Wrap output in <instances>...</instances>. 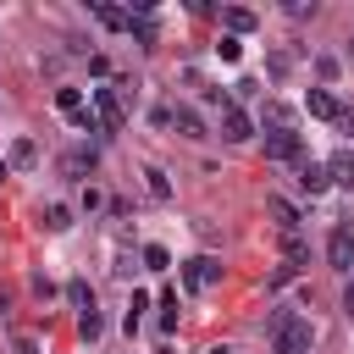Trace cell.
Listing matches in <instances>:
<instances>
[{"instance_id": "cell-1", "label": "cell", "mask_w": 354, "mask_h": 354, "mask_svg": "<svg viewBox=\"0 0 354 354\" xmlns=\"http://www.w3.org/2000/svg\"><path fill=\"white\" fill-rule=\"evenodd\" d=\"M310 343H315V326L304 321V315H277L271 321V354H310Z\"/></svg>"}, {"instance_id": "cell-2", "label": "cell", "mask_w": 354, "mask_h": 354, "mask_svg": "<svg viewBox=\"0 0 354 354\" xmlns=\"http://www.w3.org/2000/svg\"><path fill=\"white\" fill-rule=\"evenodd\" d=\"M177 271H183V288H188V293H199V288H216V282H221V260H216V254H194V260H183Z\"/></svg>"}, {"instance_id": "cell-3", "label": "cell", "mask_w": 354, "mask_h": 354, "mask_svg": "<svg viewBox=\"0 0 354 354\" xmlns=\"http://www.w3.org/2000/svg\"><path fill=\"white\" fill-rule=\"evenodd\" d=\"M88 105H94L105 138H116V133H122V100H116V88H88Z\"/></svg>"}, {"instance_id": "cell-4", "label": "cell", "mask_w": 354, "mask_h": 354, "mask_svg": "<svg viewBox=\"0 0 354 354\" xmlns=\"http://www.w3.org/2000/svg\"><path fill=\"white\" fill-rule=\"evenodd\" d=\"M299 155H304V138H299L293 127L266 133V160H299Z\"/></svg>"}, {"instance_id": "cell-5", "label": "cell", "mask_w": 354, "mask_h": 354, "mask_svg": "<svg viewBox=\"0 0 354 354\" xmlns=\"http://www.w3.org/2000/svg\"><path fill=\"white\" fill-rule=\"evenodd\" d=\"M326 260H332V271H348V266H354V232H348V227H332Z\"/></svg>"}, {"instance_id": "cell-6", "label": "cell", "mask_w": 354, "mask_h": 354, "mask_svg": "<svg viewBox=\"0 0 354 354\" xmlns=\"http://www.w3.org/2000/svg\"><path fill=\"white\" fill-rule=\"evenodd\" d=\"M304 111H310L315 122H337V116H343V105H337L332 88H310V94H304Z\"/></svg>"}, {"instance_id": "cell-7", "label": "cell", "mask_w": 354, "mask_h": 354, "mask_svg": "<svg viewBox=\"0 0 354 354\" xmlns=\"http://www.w3.org/2000/svg\"><path fill=\"white\" fill-rule=\"evenodd\" d=\"M249 133H254V122H249V111H238V105H227V111H221V138H227V144H243Z\"/></svg>"}, {"instance_id": "cell-8", "label": "cell", "mask_w": 354, "mask_h": 354, "mask_svg": "<svg viewBox=\"0 0 354 354\" xmlns=\"http://www.w3.org/2000/svg\"><path fill=\"white\" fill-rule=\"evenodd\" d=\"M299 188L315 199V194H326V188H332V171H326L321 160H304V166H299Z\"/></svg>"}, {"instance_id": "cell-9", "label": "cell", "mask_w": 354, "mask_h": 354, "mask_svg": "<svg viewBox=\"0 0 354 354\" xmlns=\"http://www.w3.org/2000/svg\"><path fill=\"white\" fill-rule=\"evenodd\" d=\"M88 11H94V22H100V28H116V33L133 22V11H122V6H111V0H88Z\"/></svg>"}, {"instance_id": "cell-10", "label": "cell", "mask_w": 354, "mask_h": 354, "mask_svg": "<svg viewBox=\"0 0 354 354\" xmlns=\"http://www.w3.org/2000/svg\"><path fill=\"white\" fill-rule=\"evenodd\" d=\"M171 127H177L183 138H210V133H205V116H199L194 105H177V111H171Z\"/></svg>"}, {"instance_id": "cell-11", "label": "cell", "mask_w": 354, "mask_h": 354, "mask_svg": "<svg viewBox=\"0 0 354 354\" xmlns=\"http://www.w3.org/2000/svg\"><path fill=\"white\" fill-rule=\"evenodd\" d=\"M266 216H271L282 232H299V210H293L288 199H277V194H271V199H266Z\"/></svg>"}, {"instance_id": "cell-12", "label": "cell", "mask_w": 354, "mask_h": 354, "mask_svg": "<svg viewBox=\"0 0 354 354\" xmlns=\"http://www.w3.org/2000/svg\"><path fill=\"white\" fill-rule=\"evenodd\" d=\"M61 171H66V177L94 171V149H66V155H61Z\"/></svg>"}, {"instance_id": "cell-13", "label": "cell", "mask_w": 354, "mask_h": 354, "mask_svg": "<svg viewBox=\"0 0 354 354\" xmlns=\"http://www.w3.org/2000/svg\"><path fill=\"white\" fill-rule=\"evenodd\" d=\"M66 299H72V310H77V315H88V310H94V288H88L83 277H72V282H66Z\"/></svg>"}, {"instance_id": "cell-14", "label": "cell", "mask_w": 354, "mask_h": 354, "mask_svg": "<svg viewBox=\"0 0 354 354\" xmlns=\"http://www.w3.org/2000/svg\"><path fill=\"white\" fill-rule=\"evenodd\" d=\"M221 22H227V28H232V39H238V33H249V28H254V11H243V6H227V11H221Z\"/></svg>"}, {"instance_id": "cell-15", "label": "cell", "mask_w": 354, "mask_h": 354, "mask_svg": "<svg viewBox=\"0 0 354 354\" xmlns=\"http://www.w3.org/2000/svg\"><path fill=\"white\" fill-rule=\"evenodd\" d=\"M326 171H332V183H343V188H354V149H348V155H337V160H332Z\"/></svg>"}, {"instance_id": "cell-16", "label": "cell", "mask_w": 354, "mask_h": 354, "mask_svg": "<svg viewBox=\"0 0 354 354\" xmlns=\"http://www.w3.org/2000/svg\"><path fill=\"white\" fill-rule=\"evenodd\" d=\"M55 111L77 116V111H83V88H55Z\"/></svg>"}, {"instance_id": "cell-17", "label": "cell", "mask_w": 354, "mask_h": 354, "mask_svg": "<svg viewBox=\"0 0 354 354\" xmlns=\"http://www.w3.org/2000/svg\"><path fill=\"white\" fill-rule=\"evenodd\" d=\"M33 160H39V144L33 138H17L11 144V166H33Z\"/></svg>"}, {"instance_id": "cell-18", "label": "cell", "mask_w": 354, "mask_h": 354, "mask_svg": "<svg viewBox=\"0 0 354 354\" xmlns=\"http://www.w3.org/2000/svg\"><path fill=\"white\" fill-rule=\"evenodd\" d=\"M100 332H105V321H100V310H88V315H77V337H83V343H94Z\"/></svg>"}, {"instance_id": "cell-19", "label": "cell", "mask_w": 354, "mask_h": 354, "mask_svg": "<svg viewBox=\"0 0 354 354\" xmlns=\"http://www.w3.org/2000/svg\"><path fill=\"white\" fill-rule=\"evenodd\" d=\"M127 33H133V39L144 44V50L155 44V22H149V17H133V22H127Z\"/></svg>"}, {"instance_id": "cell-20", "label": "cell", "mask_w": 354, "mask_h": 354, "mask_svg": "<svg viewBox=\"0 0 354 354\" xmlns=\"http://www.w3.org/2000/svg\"><path fill=\"white\" fill-rule=\"evenodd\" d=\"M266 127H271V133H277V127H293V111L271 100V105H266Z\"/></svg>"}, {"instance_id": "cell-21", "label": "cell", "mask_w": 354, "mask_h": 354, "mask_svg": "<svg viewBox=\"0 0 354 354\" xmlns=\"http://www.w3.org/2000/svg\"><path fill=\"white\" fill-rule=\"evenodd\" d=\"M44 227H50V232H66V227H72V210H66V205H50V210H44Z\"/></svg>"}, {"instance_id": "cell-22", "label": "cell", "mask_w": 354, "mask_h": 354, "mask_svg": "<svg viewBox=\"0 0 354 354\" xmlns=\"http://www.w3.org/2000/svg\"><path fill=\"white\" fill-rule=\"evenodd\" d=\"M282 254H288V266H293V271L304 266V243H299V232H282Z\"/></svg>"}, {"instance_id": "cell-23", "label": "cell", "mask_w": 354, "mask_h": 354, "mask_svg": "<svg viewBox=\"0 0 354 354\" xmlns=\"http://www.w3.org/2000/svg\"><path fill=\"white\" fill-rule=\"evenodd\" d=\"M216 55H221V61L232 66V61L243 55V39H232V33H221V44H216Z\"/></svg>"}, {"instance_id": "cell-24", "label": "cell", "mask_w": 354, "mask_h": 354, "mask_svg": "<svg viewBox=\"0 0 354 354\" xmlns=\"http://www.w3.org/2000/svg\"><path fill=\"white\" fill-rule=\"evenodd\" d=\"M144 266H149V271H166V266H171V254H166L160 243H144Z\"/></svg>"}, {"instance_id": "cell-25", "label": "cell", "mask_w": 354, "mask_h": 354, "mask_svg": "<svg viewBox=\"0 0 354 354\" xmlns=\"http://www.w3.org/2000/svg\"><path fill=\"white\" fill-rule=\"evenodd\" d=\"M160 332H177V293L160 299Z\"/></svg>"}, {"instance_id": "cell-26", "label": "cell", "mask_w": 354, "mask_h": 354, "mask_svg": "<svg viewBox=\"0 0 354 354\" xmlns=\"http://www.w3.org/2000/svg\"><path fill=\"white\" fill-rule=\"evenodd\" d=\"M144 177H149V194H155V199H166V194H171V183H166V171H160V166H149Z\"/></svg>"}, {"instance_id": "cell-27", "label": "cell", "mask_w": 354, "mask_h": 354, "mask_svg": "<svg viewBox=\"0 0 354 354\" xmlns=\"http://www.w3.org/2000/svg\"><path fill=\"white\" fill-rule=\"evenodd\" d=\"M343 315H348V321H354V282H348V288H343Z\"/></svg>"}, {"instance_id": "cell-28", "label": "cell", "mask_w": 354, "mask_h": 354, "mask_svg": "<svg viewBox=\"0 0 354 354\" xmlns=\"http://www.w3.org/2000/svg\"><path fill=\"white\" fill-rule=\"evenodd\" d=\"M17 354H39V343L33 337H17Z\"/></svg>"}, {"instance_id": "cell-29", "label": "cell", "mask_w": 354, "mask_h": 354, "mask_svg": "<svg viewBox=\"0 0 354 354\" xmlns=\"http://www.w3.org/2000/svg\"><path fill=\"white\" fill-rule=\"evenodd\" d=\"M6 177H11V160H0V183H6Z\"/></svg>"}, {"instance_id": "cell-30", "label": "cell", "mask_w": 354, "mask_h": 354, "mask_svg": "<svg viewBox=\"0 0 354 354\" xmlns=\"http://www.w3.org/2000/svg\"><path fill=\"white\" fill-rule=\"evenodd\" d=\"M348 61H354V39H348Z\"/></svg>"}]
</instances>
